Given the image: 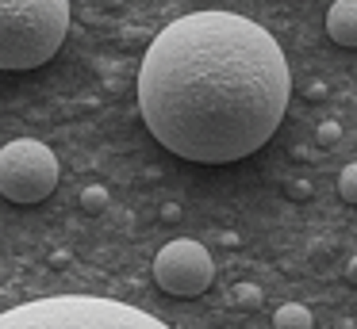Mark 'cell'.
Here are the masks:
<instances>
[{"mask_svg": "<svg viewBox=\"0 0 357 329\" xmlns=\"http://www.w3.org/2000/svg\"><path fill=\"white\" fill-rule=\"evenodd\" d=\"M292 96L280 42L234 12H192L146 46L139 111L169 153L231 165L273 138Z\"/></svg>", "mask_w": 357, "mask_h": 329, "instance_id": "cell-1", "label": "cell"}, {"mask_svg": "<svg viewBox=\"0 0 357 329\" xmlns=\"http://www.w3.org/2000/svg\"><path fill=\"white\" fill-rule=\"evenodd\" d=\"M70 0H0V69L27 73L62 50Z\"/></svg>", "mask_w": 357, "mask_h": 329, "instance_id": "cell-2", "label": "cell"}, {"mask_svg": "<svg viewBox=\"0 0 357 329\" xmlns=\"http://www.w3.org/2000/svg\"><path fill=\"white\" fill-rule=\"evenodd\" d=\"M0 329H169L154 314L100 295H47L0 314Z\"/></svg>", "mask_w": 357, "mask_h": 329, "instance_id": "cell-3", "label": "cell"}, {"mask_svg": "<svg viewBox=\"0 0 357 329\" xmlns=\"http://www.w3.org/2000/svg\"><path fill=\"white\" fill-rule=\"evenodd\" d=\"M58 188V157L39 138H16L0 150V195L31 207Z\"/></svg>", "mask_w": 357, "mask_h": 329, "instance_id": "cell-4", "label": "cell"}, {"mask_svg": "<svg viewBox=\"0 0 357 329\" xmlns=\"http://www.w3.org/2000/svg\"><path fill=\"white\" fill-rule=\"evenodd\" d=\"M154 280L165 295L173 298H196L211 287L215 280V264H211V252L204 249L192 237H177L165 249H158L154 257Z\"/></svg>", "mask_w": 357, "mask_h": 329, "instance_id": "cell-5", "label": "cell"}, {"mask_svg": "<svg viewBox=\"0 0 357 329\" xmlns=\"http://www.w3.org/2000/svg\"><path fill=\"white\" fill-rule=\"evenodd\" d=\"M326 38L334 46L357 50V0H334L326 8Z\"/></svg>", "mask_w": 357, "mask_h": 329, "instance_id": "cell-6", "label": "cell"}, {"mask_svg": "<svg viewBox=\"0 0 357 329\" xmlns=\"http://www.w3.org/2000/svg\"><path fill=\"white\" fill-rule=\"evenodd\" d=\"M273 329H315V318H311L307 306L284 303L277 314H273Z\"/></svg>", "mask_w": 357, "mask_h": 329, "instance_id": "cell-7", "label": "cell"}, {"mask_svg": "<svg viewBox=\"0 0 357 329\" xmlns=\"http://www.w3.org/2000/svg\"><path fill=\"white\" fill-rule=\"evenodd\" d=\"M231 303L238 306V310H257V306H261V287H254V283H234Z\"/></svg>", "mask_w": 357, "mask_h": 329, "instance_id": "cell-8", "label": "cell"}, {"mask_svg": "<svg viewBox=\"0 0 357 329\" xmlns=\"http://www.w3.org/2000/svg\"><path fill=\"white\" fill-rule=\"evenodd\" d=\"M338 195L346 199V203L357 207V161L342 168V176H338Z\"/></svg>", "mask_w": 357, "mask_h": 329, "instance_id": "cell-9", "label": "cell"}, {"mask_svg": "<svg viewBox=\"0 0 357 329\" xmlns=\"http://www.w3.org/2000/svg\"><path fill=\"white\" fill-rule=\"evenodd\" d=\"M81 207H85V211H104V207H108V188H100V184L85 188L81 191Z\"/></svg>", "mask_w": 357, "mask_h": 329, "instance_id": "cell-10", "label": "cell"}, {"mask_svg": "<svg viewBox=\"0 0 357 329\" xmlns=\"http://www.w3.org/2000/svg\"><path fill=\"white\" fill-rule=\"evenodd\" d=\"M338 138H342V127H338V122H323V127H319V142H323V145H334Z\"/></svg>", "mask_w": 357, "mask_h": 329, "instance_id": "cell-11", "label": "cell"}, {"mask_svg": "<svg viewBox=\"0 0 357 329\" xmlns=\"http://www.w3.org/2000/svg\"><path fill=\"white\" fill-rule=\"evenodd\" d=\"M288 195H292V199H307L311 195V184L307 180H292V184H288Z\"/></svg>", "mask_w": 357, "mask_h": 329, "instance_id": "cell-12", "label": "cell"}, {"mask_svg": "<svg viewBox=\"0 0 357 329\" xmlns=\"http://www.w3.org/2000/svg\"><path fill=\"white\" fill-rule=\"evenodd\" d=\"M349 280H357V260H354V264H349Z\"/></svg>", "mask_w": 357, "mask_h": 329, "instance_id": "cell-13", "label": "cell"}, {"mask_svg": "<svg viewBox=\"0 0 357 329\" xmlns=\"http://www.w3.org/2000/svg\"><path fill=\"white\" fill-rule=\"evenodd\" d=\"M200 4H208V0H200Z\"/></svg>", "mask_w": 357, "mask_h": 329, "instance_id": "cell-14", "label": "cell"}]
</instances>
